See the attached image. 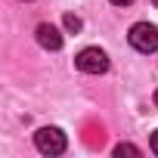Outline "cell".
Instances as JSON below:
<instances>
[{
  "mask_svg": "<svg viewBox=\"0 0 158 158\" xmlns=\"http://www.w3.org/2000/svg\"><path fill=\"white\" fill-rule=\"evenodd\" d=\"M34 146H37L40 155H62L65 146H68V139H65V133L59 127H40L34 133Z\"/></svg>",
  "mask_w": 158,
  "mask_h": 158,
  "instance_id": "1",
  "label": "cell"
},
{
  "mask_svg": "<svg viewBox=\"0 0 158 158\" xmlns=\"http://www.w3.org/2000/svg\"><path fill=\"white\" fill-rule=\"evenodd\" d=\"M127 40H130V47L139 50V53H155V50H158V28L149 25V22H136V25L130 28Z\"/></svg>",
  "mask_w": 158,
  "mask_h": 158,
  "instance_id": "2",
  "label": "cell"
},
{
  "mask_svg": "<svg viewBox=\"0 0 158 158\" xmlns=\"http://www.w3.org/2000/svg\"><path fill=\"white\" fill-rule=\"evenodd\" d=\"M74 65L81 68L84 74H102V71H109V56L99 47H84L81 53L74 56Z\"/></svg>",
  "mask_w": 158,
  "mask_h": 158,
  "instance_id": "3",
  "label": "cell"
},
{
  "mask_svg": "<svg viewBox=\"0 0 158 158\" xmlns=\"http://www.w3.org/2000/svg\"><path fill=\"white\" fill-rule=\"evenodd\" d=\"M37 44L44 50H62V31L50 22H40L37 25Z\"/></svg>",
  "mask_w": 158,
  "mask_h": 158,
  "instance_id": "4",
  "label": "cell"
},
{
  "mask_svg": "<svg viewBox=\"0 0 158 158\" xmlns=\"http://www.w3.org/2000/svg\"><path fill=\"white\" fill-rule=\"evenodd\" d=\"M115 155H143V152H139L133 143H118V146H115Z\"/></svg>",
  "mask_w": 158,
  "mask_h": 158,
  "instance_id": "5",
  "label": "cell"
},
{
  "mask_svg": "<svg viewBox=\"0 0 158 158\" xmlns=\"http://www.w3.org/2000/svg\"><path fill=\"white\" fill-rule=\"evenodd\" d=\"M62 25H65V31H81V19H77V16H71V13L62 19Z\"/></svg>",
  "mask_w": 158,
  "mask_h": 158,
  "instance_id": "6",
  "label": "cell"
},
{
  "mask_svg": "<svg viewBox=\"0 0 158 158\" xmlns=\"http://www.w3.org/2000/svg\"><path fill=\"white\" fill-rule=\"evenodd\" d=\"M149 146H152V152H155V155H158V130H155V133H152V139H149Z\"/></svg>",
  "mask_w": 158,
  "mask_h": 158,
  "instance_id": "7",
  "label": "cell"
},
{
  "mask_svg": "<svg viewBox=\"0 0 158 158\" xmlns=\"http://www.w3.org/2000/svg\"><path fill=\"white\" fill-rule=\"evenodd\" d=\"M112 3H118V6H127V3H133V0H112Z\"/></svg>",
  "mask_w": 158,
  "mask_h": 158,
  "instance_id": "8",
  "label": "cell"
},
{
  "mask_svg": "<svg viewBox=\"0 0 158 158\" xmlns=\"http://www.w3.org/2000/svg\"><path fill=\"white\" fill-rule=\"evenodd\" d=\"M155 106H158V90H155Z\"/></svg>",
  "mask_w": 158,
  "mask_h": 158,
  "instance_id": "9",
  "label": "cell"
},
{
  "mask_svg": "<svg viewBox=\"0 0 158 158\" xmlns=\"http://www.w3.org/2000/svg\"><path fill=\"white\" fill-rule=\"evenodd\" d=\"M152 3H155V6H158V0H152Z\"/></svg>",
  "mask_w": 158,
  "mask_h": 158,
  "instance_id": "10",
  "label": "cell"
}]
</instances>
